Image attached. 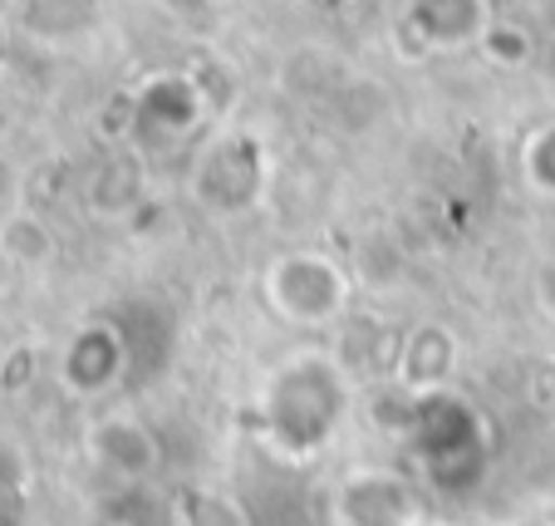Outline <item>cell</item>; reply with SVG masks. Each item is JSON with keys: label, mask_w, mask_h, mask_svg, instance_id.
<instances>
[{"label": "cell", "mask_w": 555, "mask_h": 526, "mask_svg": "<svg viewBox=\"0 0 555 526\" xmlns=\"http://www.w3.org/2000/svg\"><path fill=\"white\" fill-rule=\"evenodd\" d=\"M354 409L349 369L330 349H295L261 389V433L275 453L314 458L335 442L339 423Z\"/></svg>", "instance_id": "6da1fadb"}, {"label": "cell", "mask_w": 555, "mask_h": 526, "mask_svg": "<svg viewBox=\"0 0 555 526\" xmlns=\"http://www.w3.org/2000/svg\"><path fill=\"white\" fill-rule=\"evenodd\" d=\"M261 306L291 330H330L354 306V281L325 252H281L261 271Z\"/></svg>", "instance_id": "7a4b0ae2"}, {"label": "cell", "mask_w": 555, "mask_h": 526, "mask_svg": "<svg viewBox=\"0 0 555 526\" xmlns=\"http://www.w3.org/2000/svg\"><path fill=\"white\" fill-rule=\"evenodd\" d=\"M271 158L256 133H221L192 163V192L211 211H246L266 197Z\"/></svg>", "instance_id": "3957f363"}, {"label": "cell", "mask_w": 555, "mask_h": 526, "mask_svg": "<svg viewBox=\"0 0 555 526\" xmlns=\"http://www.w3.org/2000/svg\"><path fill=\"white\" fill-rule=\"evenodd\" d=\"M128 380V335L118 320H85L60 349V384L69 399H108Z\"/></svg>", "instance_id": "277c9868"}, {"label": "cell", "mask_w": 555, "mask_h": 526, "mask_svg": "<svg viewBox=\"0 0 555 526\" xmlns=\"http://www.w3.org/2000/svg\"><path fill=\"white\" fill-rule=\"evenodd\" d=\"M207 85L188 69H163L147 74L143 85L128 94V114L143 133H157L163 143H178V138L197 133L202 118H207Z\"/></svg>", "instance_id": "5b68a950"}, {"label": "cell", "mask_w": 555, "mask_h": 526, "mask_svg": "<svg viewBox=\"0 0 555 526\" xmlns=\"http://www.w3.org/2000/svg\"><path fill=\"white\" fill-rule=\"evenodd\" d=\"M492 21V0H403V35L428 54L477 50Z\"/></svg>", "instance_id": "8992f818"}, {"label": "cell", "mask_w": 555, "mask_h": 526, "mask_svg": "<svg viewBox=\"0 0 555 526\" xmlns=\"http://www.w3.org/2000/svg\"><path fill=\"white\" fill-rule=\"evenodd\" d=\"M85 453L94 458L108 477H118V483H147V477L163 467V442H157V433L147 428L143 419L118 413V409L89 423Z\"/></svg>", "instance_id": "52a82bcc"}, {"label": "cell", "mask_w": 555, "mask_h": 526, "mask_svg": "<svg viewBox=\"0 0 555 526\" xmlns=\"http://www.w3.org/2000/svg\"><path fill=\"white\" fill-rule=\"evenodd\" d=\"M457 369V335L438 320H423L403 335L399 355L388 364V384L403 394V399H428V394H442Z\"/></svg>", "instance_id": "ba28073f"}, {"label": "cell", "mask_w": 555, "mask_h": 526, "mask_svg": "<svg viewBox=\"0 0 555 526\" xmlns=\"http://www.w3.org/2000/svg\"><path fill=\"white\" fill-rule=\"evenodd\" d=\"M143 197H147V168H143V153H133V147H114L89 172V211L94 217L118 221L143 207Z\"/></svg>", "instance_id": "9c48e42d"}, {"label": "cell", "mask_w": 555, "mask_h": 526, "mask_svg": "<svg viewBox=\"0 0 555 526\" xmlns=\"http://www.w3.org/2000/svg\"><path fill=\"white\" fill-rule=\"evenodd\" d=\"M345 516H349V526H409L413 502L393 477L364 473L345 487Z\"/></svg>", "instance_id": "30bf717a"}, {"label": "cell", "mask_w": 555, "mask_h": 526, "mask_svg": "<svg viewBox=\"0 0 555 526\" xmlns=\"http://www.w3.org/2000/svg\"><path fill=\"white\" fill-rule=\"evenodd\" d=\"M0 252L11 256L15 266H50L60 242H54L50 221L40 211H11L0 221Z\"/></svg>", "instance_id": "8fae6325"}, {"label": "cell", "mask_w": 555, "mask_h": 526, "mask_svg": "<svg viewBox=\"0 0 555 526\" xmlns=\"http://www.w3.org/2000/svg\"><path fill=\"white\" fill-rule=\"evenodd\" d=\"M178 522L182 526H251L246 522V506L227 492H211V487H192L178 502Z\"/></svg>", "instance_id": "7c38bea8"}, {"label": "cell", "mask_w": 555, "mask_h": 526, "mask_svg": "<svg viewBox=\"0 0 555 526\" xmlns=\"http://www.w3.org/2000/svg\"><path fill=\"white\" fill-rule=\"evenodd\" d=\"M477 54H482L487 64H496V69H526L535 54V40L526 25H512V21H492L482 35V44H477Z\"/></svg>", "instance_id": "4fadbf2b"}, {"label": "cell", "mask_w": 555, "mask_h": 526, "mask_svg": "<svg viewBox=\"0 0 555 526\" xmlns=\"http://www.w3.org/2000/svg\"><path fill=\"white\" fill-rule=\"evenodd\" d=\"M521 178L531 192L555 197V118L541 128H531L521 143Z\"/></svg>", "instance_id": "5bb4252c"}, {"label": "cell", "mask_w": 555, "mask_h": 526, "mask_svg": "<svg viewBox=\"0 0 555 526\" xmlns=\"http://www.w3.org/2000/svg\"><path fill=\"white\" fill-rule=\"evenodd\" d=\"M207 5H227V0H207Z\"/></svg>", "instance_id": "9a60e30c"}, {"label": "cell", "mask_w": 555, "mask_h": 526, "mask_svg": "<svg viewBox=\"0 0 555 526\" xmlns=\"http://www.w3.org/2000/svg\"><path fill=\"white\" fill-rule=\"evenodd\" d=\"M0 364H5V359H0Z\"/></svg>", "instance_id": "2e32d148"}]
</instances>
